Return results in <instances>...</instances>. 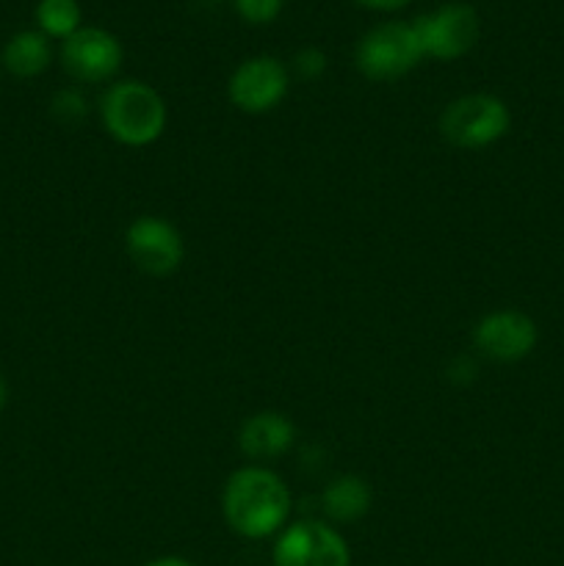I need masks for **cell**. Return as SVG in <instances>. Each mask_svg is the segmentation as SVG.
Segmentation results:
<instances>
[{
  "label": "cell",
  "mask_w": 564,
  "mask_h": 566,
  "mask_svg": "<svg viewBox=\"0 0 564 566\" xmlns=\"http://www.w3.org/2000/svg\"><path fill=\"white\" fill-rule=\"evenodd\" d=\"M221 512L238 536L265 539L285 528L291 517V492L274 470L252 464V468L236 470L227 479Z\"/></svg>",
  "instance_id": "obj_1"
},
{
  "label": "cell",
  "mask_w": 564,
  "mask_h": 566,
  "mask_svg": "<svg viewBox=\"0 0 564 566\" xmlns=\"http://www.w3.org/2000/svg\"><path fill=\"white\" fill-rule=\"evenodd\" d=\"M100 119L125 147H147L166 130V103L149 83L119 81L100 97Z\"/></svg>",
  "instance_id": "obj_2"
},
{
  "label": "cell",
  "mask_w": 564,
  "mask_h": 566,
  "mask_svg": "<svg viewBox=\"0 0 564 566\" xmlns=\"http://www.w3.org/2000/svg\"><path fill=\"white\" fill-rule=\"evenodd\" d=\"M512 127L509 105L495 94H464L446 105L440 116V130L446 142L457 149H484L501 142Z\"/></svg>",
  "instance_id": "obj_3"
},
{
  "label": "cell",
  "mask_w": 564,
  "mask_h": 566,
  "mask_svg": "<svg viewBox=\"0 0 564 566\" xmlns=\"http://www.w3.org/2000/svg\"><path fill=\"white\" fill-rule=\"evenodd\" d=\"M424 59L412 22H382L357 44V70L368 81H398Z\"/></svg>",
  "instance_id": "obj_4"
},
{
  "label": "cell",
  "mask_w": 564,
  "mask_h": 566,
  "mask_svg": "<svg viewBox=\"0 0 564 566\" xmlns=\"http://www.w3.org/2000/svg\"><path fill=\"white\" fill-rule=\"evenodd\" d=\"M426 59L453 61L473 50L481 36V20L473 6L448 3L412 22Z\"/></svg>",
  "instance_id": "obj_5"
},
{
  "label": "cell",
  "mask_w": 564,
  "mask_h": 566,
  "mask_svg": "<svg viewBox=\"0 0 564 566\" xmlns=\"http://www.w3.org/2000/svg\"><path fill=\"white\" fill-rule=\"evenodd\" d=\"M274 566H352L346 539L318 520L293 523L276 536Z\"/></svg>",
  "instance_id": "obj_6"
},
{
  "label": "cell",
  "mask_w": 564,
  "mask_h": 566,
  "mask_svg": "<svg viewBox=\"0 0 564 566\" xmlns=\"http://www.w3.org/2000/svg\"><path fill=\"white\" fill-rule=\"evenodd\" d=\"M125 249L133 265L149 276L175 274L186 258L182 235L160 216H138L125 232Z\"/></svg>",
  "instance_id": "obj_7"
},
{
  "label": "cell",
  "mask_w": 564,
  "mask_h": 566,
  "mask_svg": "<svg viewBox=\"0 0 564 566\" xmlns=\"http://www.w3.org/2000/svg\"><path fill=\"white\" fill-rule=\"evenodd\" d=\"M473 348L492 363H520L540 343V329L531 315L520 310H495L473 326Z\"/></svg>",
  "instance_id": "obj_8"
},
{
  "label": "cell",
  "mask_w": 564,
  "mask_h": 566,
  "mask_svg": "<svg viewBox=\"0 0 564 566\" xmlns=\"http://www.w3.org/2000/svg\"><path fill=\"white\" fill-rule=\"evenodd\" d=\"M288 70L282 61L271 55H254L236 66L227 83L230 103L243 114H269L285 99L288 94Z\"/></svg>",
  "instance_id": "obj_9"
},
{
  "label": "cell",
  "mask_w": 564,
  "mask_h": 566,
  "mask_svg": "<svg viewBox=\"0 0 564 566\" xmlns=\"http://www.w3.org/2000/svg\"><path fill=\"white\" fill-rule=\"evenodd\" d=\"M125 50L105 28L83 25L61 44V64L77 83H105L119 72Z\"/></svg>",
  "instance_id": "obj_10"
},
{
  "label": "cell",
  "mask_w": 564,
  "mask_h": 566,
  "mask_svg": "<svg viewBox=\"0 0 564 566\" xmlns=\"http://www.w3.org/2000/svg\"><path fill=\"white\" fill-rule=\"evenodd\" d=\"M296 442V426L282 412H258L243 420L238 431V448L254 462H274Z\"/></svg>",
  "instance_id": "obj_11"
},
{
  "label": "cell",
  "mask_w": 564,
  "mask_h": 566,
  "mask_svg": "<svg viewBox=\"0 0 564 566\" xmlns=\"http://www.w3.org/2000/svg\"><path fill=\"white\" fill-rule=\"evenodd\" d=\"M321 503L332 523H357L370 512L374 492H370L368 481L359 475H337L335 481L326 484Z\"/></svg>",
  "instance_id": "obj_12"
},
{
  "label": "cell",
  "mask_w": 564,
  "mask_h": 566,
  "mask_svg": "<svg viewBox=\"0 0 564 566\" xmlns=\"http://www.w3.org/2000/svg\"><path fill=\"white\" fill-rule=\"evenodd\" d=\"M53 61V48L42 31H20L6 42L0 64L14 77H36Z\"/></svg>",
  "instance_id": "obj_13"
},
{
  "label": "cell",
  "mask_w": 564,
  "mask_h": 566,
  "mask_svg": "<svg viewBox=\"0 0 564 566\" xmlns=\"http://www.w3.org/2000/svg\"><path fill=\"white\" fill-rule=\"evenodd\" d=\"M83 11L77 0H39L36 3V25L48 39H70L81 31Z\"/></svg>",
  "instance_id": "obj_14"
},
{
  "label": "cell",
  "mask_w": 564,
  "mask_h": 566,
  "mask_svg": "<svg viewBox=\"0 0 564 566\" xmlns=\"http://www.w3.org/2000/svg\"><path fill=\"white\" fill-rule=\"evenodd\" d=\"M50 111L59 122L64 125H77L81 119H86L88 105L86 97H83L77 88H64V92H55L53 99H50Z\"/></svg>",
  "instance_id": "obj_15"
},
{
  "label": "cell",
  "mask_w": 564,
  "mask_h": 566,
  "mask_svg": "<svg viewBox=\"0 0 564 566\" xmlns=\"http://www.w3.org/2000/svg\"><path fill=\"white\" fill-rule=\"evenodd\" d=\"M236 9L252 25H265L280 17L282 0H236Z\"/></svg>",
  "instance_id": "obj_16"
},
{
  "label": "cell",
  "mask_w": 564,
  "mask_h": 566,
  "mask_svg": "<svg viewBox=\"0 0 564 566\" xmlns=\"http://www.w3.org/2000/svg\"><path fill=\"white\" fill-rule=\"evenodd\" d=\"M293 70L304 81H315V77H321L326 72V55L318 48H302L296 53V59H293Z\"/></svg>",
  "instance_id": "obj_17"
},
{
  "label": "cell",
  "mask_w": 564,
  "mask_h": 566,
  "mask_svg": "<svg viewBox=\"0 0 564 566\" xmlns=\"http://www.w3.org/2000/svg\"><path fill=\"white\" fill-rule=\"evenodd\" d=\"M354 3L365 6V9H376V11H398L409 3V0H354Z\"/></svg>",
  "instance_id": "obj_18"
},
{
  "label": "cell",
  "mask_w": 564,
  "mask_h": 566,
  "mask_svg": "<svg viewBox=\"0 0 564 566\" xmlns=\"http://www.w3.org/2000/svg\"><path fill=\"white\" fill-rule=\"evenodd\" d=\"M144 566H194L186 558H177V556H164V558H155V562L144 564Z\"/></svg>",
  "instance_id": "obj_19"
},
{
  "label": "cell",
  "mask_w": 564,
  "mask_h": 566,
  "mask_svg": "<svg viewBox=\"0 0 564 566\" xmlns=\"http://www.w3.org/2000/svg\"><path fill=\"white\" fill-rule=\"evenodd\" d=\"M6 401H9V387H6V381L0 379V412L6 409Z\"/></svg>",
  "instance_id": "obj_20"
},
{
  "label": "cell",
  "mask_w": 564,
  "mask_h": 566,
  "mask_svg": "<svg viewBox=\"0 0 564 566\" xmlns=\"http://www.w3.org/2000/svg\"><path fill=\"white\" fill-rule=\"evenodd\" d=\"M0 66H3V64H0Z\"/></svg>",
  "instance_id": "obj_21"
}]
</instances>
